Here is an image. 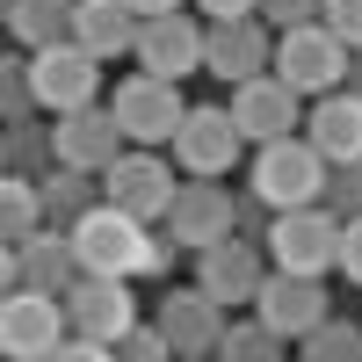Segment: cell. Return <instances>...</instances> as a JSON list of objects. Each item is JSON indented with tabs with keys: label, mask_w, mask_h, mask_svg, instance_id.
<instances>
[{
	"label": "cell",
	"mask_w": 362,
	"mask_h": 362,
	"mask_svg": "<svg viewBox=\"0 0 362 362\" xmlns=\"http://www.w3.org/2000/svg\"><path fill=\"white\" fill-rule=\"evenodd\" d=\"M297 348H305L312 362H362V326L326 312V319H319V326H312V334L297 341Z\"/></svg>",
	"instance_id": "484cf974"
},
{
	"label": "cell",
	"mask_w": 362,
	"mask_h": 362,
	"mask_svg": "<svg viewBox=\"0 0 362 362\" xmlns=\"http://www.w3.org/2000/svg\"><path fill=\"white\" fill-rule=\"evenodd\" d=\"M232 124L239 131H247V145H268V138H290V131H305V95H297V87L276 73V66H268V73H254V80H239L232 87Z\"/></svg>",
	"instance_id": "9c48e42d"
},
{
	"label": "cell",
	"mask_w": 362,
	"mask_h": 362,
	"mask_svg": "<svg viewBox=\"0 0 362 362\" xmlns=\"http://www.w3.org/2000/svg\"><path fill=\"white\" fill-rule=\"evenodd\" d=\"M341 276H355V283H362V218H348V225H341Z\"/></svg>",
	"instance_id": "836d02e7"
},
{
	"label": "cell",
	"mask_w": 362,
	"mask_h": 362,
	"mask_svg": "<svg viewBox=\"0 0 362 362\" xmlns=\"http://www.w3.org/2000/svg\"><path fill=\"white\" fill-rule=\"evenodd\" d=\"M203 22H232V15H261V0H196Z\"/></svg>",
	"instance_id": "e575fe53"
},
{
	"label": "cell",
	"mask_w": 362,
	"mask_h": 362,
	"mask_svg": "<svg viewBox=\"0 0 362 362\" xmlns=\"http://www.w3.org/2000/svg\"><path fill=\"white\" fill-rule=\"evenodd\" d=\"M153 319H160V334H167V348H174L181 362L218 355V341H225V305H218V297H210L203 283H189V290H167Z\"/></svg>",
	"instance_id": "7c38bea8"
},
{
	"label": "cell",
	"mask_w": 362,
	"mask_h": 362,
	"mask_svg": "<svg viewBox=\"0 0 362 362\" xmlns=\"http://www.w3.org/2000/svg\"><path fill=\"white\" fill-rule=\"evenodd\" d=\"M174 167L181 174H225L239 153H247V131L232 124V109H196L189 102V116H181V131H174Z\"/></svg>",
	"instance_id": "4fadbf2b"
},
{
	"label": "cell",
	"mask_w": 362,
	"mask_h": 362,
	"mask_svg": "<svg viewBox=\"0 0 362 362\" xmlns=\"http://www.w3.org/2000/svg\"><path fill=\"white\" fill-rule=\"evenodd\" d=\"M174 261H181V239H174V232H153V254H145V276H174Z\"/></svg>",
	"instance_id": "d6a6232c"
},
{
	"label": "cell",
	"mask_w": 362,
	"mask_h": 362,
	"mask_svg": "<svg viewBox=\"0 0 362 362\" xmlns=\"http://www.w3.org/2000/svg\"><path fill=\"white\" fill-rule=\"evenodd\" d=\"M73 247H80V276H145V254H153V232L145 218H131L124 203H95L87 218L66 225Z\"/></svg>",
	"instance_id": "6da1fadb"
},
{
	"label": "cell",
	"mask_w": 362,
	"mask_h": 362,
	"mask_svg": "<svg viewBox=\"0 0 362 362\" xmlns=\"http://www.w3.org/2000/svg\"><path fill=\"white\" fill-rule=\"evenodd\" d=\"M37 189H44V218H51V225H73V218H87V210L102 203V174L58 160V167L37 174Z\"/></svg>",
	"instance_id": "7402d4cb"
},
{
	"label": "cell",
	"mask_w": 362,
	"mask_h": 362,
	"mask_svg": "<svg viewBox=\"0 0 362 362\" xmlns=\"http://www.w3.org/2000/svg\"><path fill=\"white\" fill-rule=\"evenodd\" d=\"M290 341L268 326L261 312H254V326H225V341H218V362H276Z\"/></svg>",
	"instance_id": "d4e9b609"
},
{
	"label": "cell",
	"mask_w": 362,
	"mask_h": 362,
	"mask_svg": "<svg viewBox=\"0 0 362 362\" xmlns=\"http://www.w3.org/2000/svg\"><path fill=\"white\" fill-rule=\"evenodd\" d=\"M247 189H261L276 210H297V203H319L326 189V153L305 138V131H290V138H268L254 145V181Z\"/></svg>",
	"instance_id": "277c9868"
},
{
	"label": "cell",
	"mask_w": 362,
	"mask_h": 362,
	"mask_svg": "<svg viewBox=\"0 0 362 362\" xmlns=\"http://www.w3.org/2000/svg\"><path fill=\"white\" fill-rule=\"evenodd\" d=\"M73 15H80V0H8V37L29 44V51L66 44L73 37Z\"/></svg>",
	"instance_id": "603a6c76"
},
{
	"label": "cell",
	"mask_w": 362,
	"mask_h": 362,
	"mask_svg": "<svg viewBox=\"0 0 362 362\" xmlns=\"http://www.w3.org/2000/svg\"><path fill=\"white\" fill-rule=\"evenodd\" d=\"M326 210L341 218H362V160H326V189H319Z\"/></svg>",
	"instance_id": "83f0119b"
},
{
	"label": "cell",
	"mask_w": 362,
	"mask_h": 362,
	"mask_svg": "<svg viewBox=\"0 0 362 362\" xmlns=\"http://www.w3.org/2000/svg\"><path fill=\"white\" fill-rule=\"evenodd\" d=\"M51 218H44V189L29 174H15L8 167V181H0V239H8V247H22V239H37Z\"/></svg>",
	"instance_id": "cb8c5ba5"
},
{
	"label": "cell",
	"mask_w": 362,
	"mask_h": 362,
	"mask_svg": "<svg viewBox=\"0 0 362 362\" xmlns=\"http://www.w3.org/2000/svg\"><path fill=\"white\" fill-rule=\"evenodd\" d=\"M254 312L276 326L283 341H305L312 326L326 319V276H290V268L268 261V276H261V290H254Z\"/></svg>",
	"instance_id": "9a60e30c"
},
{
	"label": "cell",
	"mask_w": 362,
	"mask_h": 362,
	"mask_svg": "<svg viewBox=\"0 0 362 362\" xmlns=\"http://www.w3.org/2000/svg\"><path fill=\"white\" fill-rule=\"evenodd\" d=\"M203 29L210 22H196L189 8H167V15H145V29H138V66L145 73H160V80H189L196 66H203Z\"/></svg>",
	"instance_id": "5bb4252c"
},
{
	"label": "cell",
	"mask_w": 362,
	"mask_h": 362,
	"mask_svg": "<svg viewBox=\"0 0 362 362\" xmlns=\"http://www.w3.org/2000/svg\"><path fill=\"white\" fill-rule=\"evenodd\" d=\"M341 210L326 203H297V210H276V232H268V261L290 268V276H334L341 268Z\"/></svg>",
	"instance_id": "3957f363"
},
{
	"label": "cell",
	"mask_w": 362,
	"mask_h": 362,
	"mask_svg": "<svg viewBox=\"0 0 362 362\" xmlns=\"http://www.w3.org/2000/svg\"><path fill=\"white\" fill-rule=\"evenodd\" d=\"M268 66H276V22H268V15H232V22L203 29V73H218L225 87L254 80Z\"/></svg>",
	"instance_id": "30bf717a"
},
{
	"label": "cell",
	"mask_w": 362,
	"mask_h": 362,
	"mask_svg": "<svg viewBox=\"0 0 362 362\" xmlns=\"http://www.w3.org/2000/svg\"><path fill=\"white\" fill-rule=\"evenodd\" d=\"M348 66H355V51L326 29V15H319V22H297V29H276V73H283L305 102L348 87Z\"/></svg>",
	"instance_id": "7a4b0ae2"
},
{
	"label": "cell",
	"mask_w": 362,
	"mask_h": 362,
	"mask_svg": "<svg viewBox=\"0 0 362 362\" xmlns=\"http://www.w3.org/2000/svg\"><path fill=\"white\" fill-rule=\"evenodd\" d=\"M305 138L319 145L326 160H362V95L355 87H334L305 109Z\"/></svg>",
	"instance_id": "d6986e66"
},
{
	"label": "cell",
	"mask_w": 362,
	"mask_h": 362,
	"mask_svg": "<svg viewBox=\"0 0 362 362\" xmlns=\"http://www.w3.org/2000/svg\"><path fill=\"white\" fill-rule=\"evenodd\" d=\"M73 283H80V247H73L66 225H44L37 239H22V283H15V290H51V297H66Z\"/></svg>",
	"instance_id": "ffe728a7"
},
{
	"label": "cell",
	"mask_w": 362,
	"mask_h": 362,
	"mask_svg": "<svg viewBox=\"0 0 362 362\" xmlns=\"http://www.w3.org/2000/svg\"><path fill=\"white\" fill-rule=\"evenodd\" d=\"M66 334H73L66 297H51V290H8V305H0V348H8L15 362L58 355V341H66Z\"/></svg>",
	"instance_id": "8fae6325"
},
{
	"label": "cell",
	"mask_w": 362,
	"mask_h": 362,
	"mask_svg": "<svg viewBox=\"0 0 362 362\" xmlns=\"http://www.w3.org/2000/svg\"><path fill=\"white\" fill-rule=\"evenodd\" d=\"M109 109H116V124H124L131 145H174L181 116H189V102H181V80H160V73H145V66L109 95Z\"/></svg>",
	"instance_id": "ba28073f"
},
{
	"label": "cell",
	"mask_w": 362,
	"mask_h": 362,
	"mask_svg": "<svg viewBox=\"0 0 362 362\" xmlns=\"http://www.w3.org/2000/svg\"><path fill=\"white\" fill-rule=\"evenodd\" d=\"M138 15H167V8H189V0H131Z\"/></svg>",
	"instance_id": "d590c367"
},
{
	"label": "cell",
	"mask_w": 362,
	"mask_h": 362,
	"mask_svg": "<svg viewBox=\"0 0 362 362\" xmlns=\"http://www.w3.org/2000/svg\"><path fill=\"white\" fill-rule=\"evenodd\" d=\"M348 87H355V95H362V51H355V66H348Z\"/></svg>",
	"instance_id": "8d00e7d4"
},
{
	"label": "cell",
	"mask_w": 362,
	"mask_h": 362,
	"mask_svg": "<svg viewBox=\"0 0 362 362\" xmlns=\"http://www.w3.org/2000/svg\"><path fill=\"white\" fill-rule=\"evenodd\" d=\"M167 334H160V319L153 326H131V334H116V362H167Z\"/></svg>",
	"instance_id": "f546056e"
},
{
	"label": "cell",
	"mask_w": 362,
	"mask_h": 362,
	"mask_svg": "<svg viewBox=\"0 0 362 362\" xmlns=\"http://www.w3.org/2000/svg\"><path fill=\"white\" fill-rule=\"evenodd\" d=\"M232 203H239V196L225 189V174H181L174 210H167L160 225H167L189 254H203V247H218V239L239 232V210H232Z\"/></svg>",
	"instance_id": "8992f818"
},
{
	"label": "cell",
	"mask_w": 362,
	"mask_h": 362,
	"mask_svg": "<svg viewBox=\"0 0 362 362\" xmlns=\"http://www.w3.org/2000/svg\"><path fill=\"white\" fill-rule=\"evenodd\" d=\"M51 131H58V160H66V167H87V174H102V167L131 145L124 124H116V109H102V102L51 116Z\"/></svg>",
	"instance_id": "ac0fdd59"
},
{
	"label": "cell",
	"mask_w": 362,
	"mask_h": 362,
	"mask_svg": "<svg viewBox=\"0 0 362 362\" xmlns=\"http://www.w3.org/2000/svg\"><path fill=\"white\" fill-rule=\"evenodd\" d=\"M261 15L276 22V29H297V22H319L326 0H261Z\"/></svg>",
	"instance_id": "1f68e13d"
},
{
	"label": "cell",
	"mask_w": 362,
	"mask_h": 362,
	"mask_svg": "<svg viewBox=\"0 0 362 362\" xmlns=\"http://www.w3.org/2000/svg\"><path fill=\"white\" fill-rule=\"evenodd\" d=\"M174 189H181V174H174V153L160 160V145H124V153L102 167V196L124 203L131 218H145V225L174 210Z\"/></svg>",
	"instance_id": "5b68a950"
},
{
	"label": "cell",
	"mask_w": 362,
	"mask_h": 362,
	"mask_svg": "<svg viewBox=\"0 0 362 362\" xmlns=\"http://www.w3.org/2000/svg\"><path fill=\"white\" fill-rule=\"evenodd\" d=\"M29 109H37V80H29L22 58H8V66H0V116H8V124H22Z\"/></svg>",
	"instance_id": "f1b7e54d"
},
{
	"label": "cell",
	"mask_w": 362,
	"mask_h": 362,
	"mask_svg": "<svg viewBox=\"0 0 362 362\" xmlns=\"http://www.w3.org/2000/svg\"><path fill=\"white\" fill-rule=\"evenodd\" d=\"M261 254H268L261 239L232 232V239H218V247H203V254H196V283L218 297L225 312H232V305H254V290H261V276H268Z\"/></svg>",
	"instance_id": "2e32d148"
},
{
	"label": "cell",
	"mask_w": 362,
	"mask_h": 362,
	"mask_svg": "<svg viewBox=\"0 0 362 362\" xmlns=\"http://www.w3.org/2000/svg\"><path fill=\"white\" fill-rule=\"evenodd\" d=\"M138 29H145V15L131 8V0H80V15H73V37L95 51V58L138 51Z\"/></svg>",
	"instance_id": "44dd1931"
},
{
	"label": "cell",
	"mask_w": 362,
	"mask_h": 362,
	"mask_svg": "<svg viewBox=\"0 0 362 362\" xmlns=\"http://www.w3.org/2000/svg\"><path fill=\"white\" fill-rule=\"evenodd\" d=\"M326 29H334L348 51H362V0H326Z\"/></svg>",
	"instance_id": "4dcf8cb0"
},
{
	"label": "cell",
	"mask_w": 362,
	"mask_h": 362,
	"mask_svg": "<svg viewBox=\"0 0 362 362\" xmlns=\"http://www.w3.org/2000/svg\"><path fill=\"white\" fill-rule=\"evenodd\" d=\"M8 167H15V174L58 167V131H37L29 116H22V124H8Z\"/></svg>",
	"instance_id": "4316f807"
},
{
	"label": "cell",
	"mask_w": 362,
	"mask_h": 362,
	"mask_svg": "<svg viewBox=\"0 0 362 362\" xmlns=\"http://www.w3.org/2000/svg\"><path fill=\"white\" fill-rule=\"evenodd\" d=\"M66 319L80 334H102L116 348V334H131L138 326V297H131V276H80L66 290Z\"/></svg>",
	"instance_id": "e0dca14e"
},
{
	"label": "cell",
	"mask_w": 362,
	"mask_h": 362,
	"mask_svg": "<svg viewBox=\"0 0 362 362\" xmlns=\"http://www.w3.org/2000/svg\"><path fill=\"white\" fill-rule=\"evenodd\" d=\"M29 80H37V109H51V116H66V109H87V102H102V58L87 51L80 37H66V44H44V51H29Z\"/></svg>",
	"instance_id": "52a82bcc"
}]
</instances>
